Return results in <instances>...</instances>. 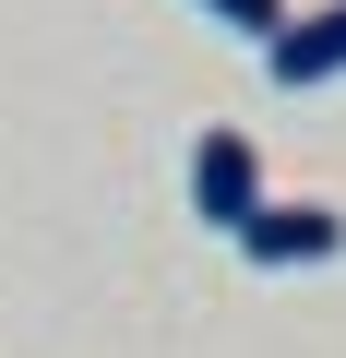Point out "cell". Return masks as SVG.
<instances>
[{
  "instance_id": "cell-1",
  "label": "cell",
  "mask_w": 346,
  "mask_h": 358,
  "mask_svg": "<svg viewBox=\"0 0 346 358\" xmlns=\"http://www.w3.org/2000/svg\"><path fill=\"white\" fill-rule=\"evenodd\" d=\"M251 203H263V155H251V131H227V120H215V131L192 143V215H203L215 239H239V227H251Z\"/></svg>"
},
{
  "instance_id": "cell-2",
  "label": "cell",
  "mask_w": 346,
  "mask_h": 358,
  "mask_svg": "<svg viewBox=\"0 0 346 358\" xmlns=\"http://www.w3.org/2000/svg\"><path fill=\"white\" fill-rule=\"evenodd\" d=\"M346 251V215L334 203H251V227H239V263H263V275H298V263H334Z\"/></svg>"
},
{
  "instance_id": "cell-3",
  "label": "cell",
  "mask_w": 346,
  "mask_h": 358,
  "mask_svg": "<svg viewBox=\"0 0 346 358\" xmlns=\"http://www.w3.org/2000/svg\"><path fill=\"white\" fill-rule=\"evenodd\" d=\"M263 72H275L287 96H310V84H346V0H322V13H287V24L263 36Z\"/></svg>"
},
{
  "instance_id": "cell-4",
  "label": "cell",
  "mask_w": 346,
  "mask_h": 358,
  "mask_svg": "<svg viewBox=\"0 0 346 358\" xmlns=\"http://www.w3.org/2000/svg\"><path fill=\"white\" fill-rule=\"evenodd\" d=\"M203 13H215V24H227V36H251V48H263V36H275V24H287V0H203Z\"/></svg>"
}]
</instances>
